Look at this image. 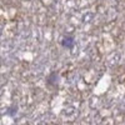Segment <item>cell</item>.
<instances>
[{
	"label": "cell",
	"instance_id": "obj_1",
	"mask_svg": "<svg viewBox=\"0 0 125 125\" xmlns=\"http://www.w3.org/2000/svg\"><path fill=\"white\" fill-rule=\"evenodd\" d=\"M59 83H60V75L58 71H51L45 79V84L50 89H58Z\"/></svg>",
	"mask_w": 125,
	"mask_h": 125
},
{
	"label": "cell",
	"instance_id": "obj_2",
	"mask_svg": "<svg viewBox=\"0 0 125 125\" xmlns=\"http://www.w3.org/2000/svg\"><path fill=\"white\" fill-rule=\"evenodd\" d=\"M60 45L64 48V49H68V50H73L75 46V38L73 35H65L62 36V39L60 40Z\"/></svg>",
	"mask_w": 125,
	"mask_h": 125
},
{
	"label": "cell",
	"instance_id": "obj_3",
	"mask_svg": "<svg viewBox=\"0 0 125 125\" xmlns=\"http://www.w3.org/2000/svg\"><path fill=\"white\" fill-rule=\"evenodd\" d=\"M16 110H18V108H13V109H9V111H6V114L8 115H10V116H14V113L16 114Z\"/></svg>",
	"mask_w": 125,
	"mask_h": 125
}]
</instances>
